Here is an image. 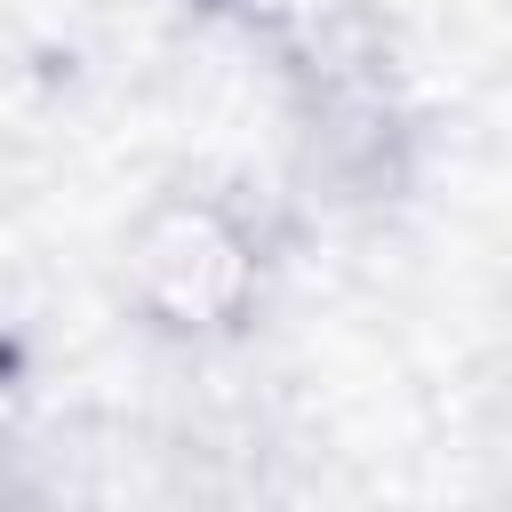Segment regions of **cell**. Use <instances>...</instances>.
<instances>
[{
    "mask_svg": "<svg viewBox=\"0 0 512 512\" xmlns=\"http://www.w3.org/2000/svg\"><path fill=\"white\" fill-rule=\"evenodd\" d=\"M280 280V232L216 176L152 184L112 232V304L168 352H232Z\"/></svg>",
    "mask_w": 512,
    "mask_h": 512,
    "instance_id": "obj_1",
    "label": "cell"
},
{
    "mask_svg": "<svg viewBox=\"0 0 512 512\" xmlns=\"http://www.w3.org/2000/svg\"><path fill=\"white\" fill-rule=\"evenodd\" d=\"M192 8L240 56H256L280 96L312 88V80L368 72V64H400L384 0H192Z\"/></svg>",
    "mask_w": 512,
    "mask_h": 512,
    "instance_id": "obj_2",
    "label": "cell"
}]
</instances>
